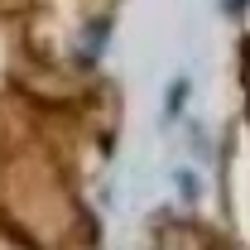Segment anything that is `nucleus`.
Listing matches in <instances>:
<instances>
[{"mask_svg":"<svg viewBox=\"0 0 250 250\" xmlns=\"http://www.w3.org/2000/svg\"><path fill=\"white\" fill-rule=\"evenodd\" d=\"M178 188H183V197H188V202L197 197V178H192V173H178Z\"/></svg>","mask_w":250,"mask_h":250,"instance_id":"nucleus-1","label":"nucleus"}]
</instances>
